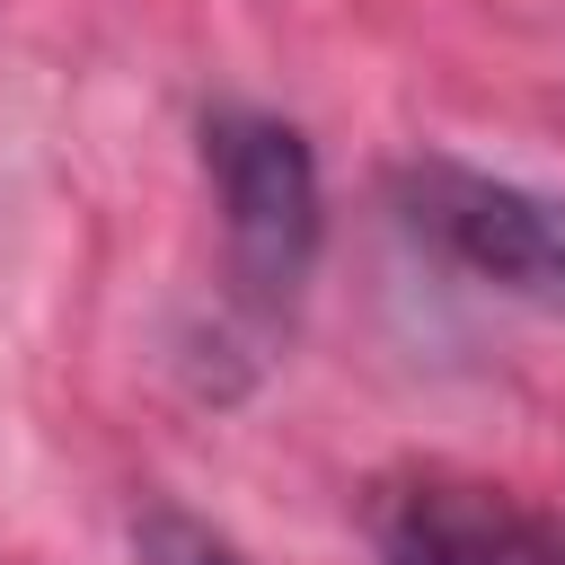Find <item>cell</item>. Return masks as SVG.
Wrapping results in <instances>:
<instances>
[{"mask_svg": "<svg viewBox=\"0 0 565 565\" xmlns=\"http://www.w3.org/2000/svg\"><path fill=\"white\" fill-rule=\"evenodd\" d=\"M371 565H565V503L415 459L362 494Z\"/></svg>", "mask_w": 565, "mask_h": 565, "instance_id": "cell-3", "label": "cell"}, {"mask_svg": "<svg viewBox=\"0 0 565 565\" xmlns=\"http://www.w3.org/2000/svg\"><path fill=\"white\" fill-rule=\"evenodd\" d=\"M132 565H256L238 539L194 521L185 503H141L132 512Z\"/></svg>", "mask_w": 565, "mask_h": 565, "instance_id": "cell-4", "label": "cell"}, {"mask_svg": "<svg viewBox=\"0 0 565 565\" xmlns=\"http://www.w3.org/2000/svg\"><path fill=\"white\" fill-rule=\"evenodd\" d=\"M203 177L221 203V247L247 318H282L318 265L327 194H318V150L300 124L265 106H212L203 115Z\"/></svg>", "mask_w": 565, "mask_h": 565, "instance_id": "cell-1", "label": "cell"}, {"mask_svg": "<svg viewBox=\"0 0 565 565\" xmlns=\"http://www.w3.org/2000/svg\"><path fill=\"white\" fill-rule=\"evenodd\" d=\"M388 203H397L406 238L433 247L441 265L477 274L503 300L565 318V194L468 168V159H406L388 177Z\"/></svg>", "mask_w": 565, "mask_h": 565, "instance_id": "cell-2", "label": "cell"}]
</instances>
